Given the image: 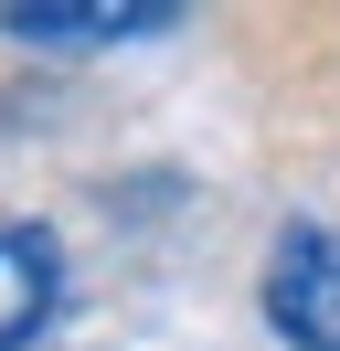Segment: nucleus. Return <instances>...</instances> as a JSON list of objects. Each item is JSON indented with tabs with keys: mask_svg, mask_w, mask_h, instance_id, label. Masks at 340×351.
Instances as JSON below:
<instances>
[{
	"mask_svg": "<svg viewBox=\"0 0 340 351\" xmlns=\"http://www.w3.org/2000/svg\"><path fill=\"white\" fill-rule=\"evenodd\" d=\"M181 0H0V32L32 53H117V43H160L181 32Z\"/></svg>",
	"mask_w": 340,
	"mask_h": 351,
	"instance_id": "obj_2",
	"label": "nucleus"
},
{
	"mask_svg": "<svg viewBox=\"0 0 340 351\" xmlns=\"http://www.w3.org/2000/svg\"><path fill=\"white\" fill-rule=\"evenodd\" d=\"M64 319V234L53 223H0V351H32Z\"/></svg>",
	"mask_w": 340,
	"mask_h": 351,
	"instance_id": "obj_3",
	"label": "nucleus"
},
{
	"mask_svg": "<svg viewBox=\"0 0 340 351\" xmlns=\"http://www.w3.org/2000/svg\"><path fill=\"white\" fill-rule=\"evenodd\" d=\"M255 308L287 351H340V234L330 223H276Z\"/></svg>",
	"mask_w": 340,
	"mask_h": 351,
	"instance_id": "obj_1",
	"label": "nucleus"
}]
</instances>
